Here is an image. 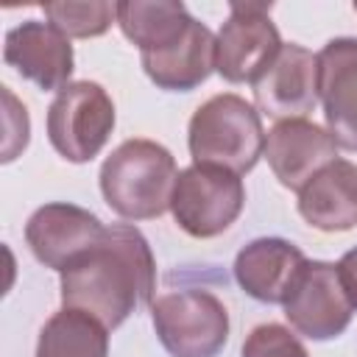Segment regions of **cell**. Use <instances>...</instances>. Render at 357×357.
<instances>
[{
  "mask_svg": "<svg viewBox=\"0 0 357 357\" xmlns=\"http://www.w3.org/2000/svg\"><path fill=\"white\" fill-rule=\"evenodd\" d=\"M337 271H340L343 287H346V293H349V298H351V304L357 310V248H351V251H346L340 257Z\"/></svg>",
  "mask_w": 357,
  "mask_h": 357,
  "instance_id": "7402d4cb",
  "label": "cell"
},
{
  "mask_svg": "<svg viewBox=\"0 0 357 357\" xmlns=\"http://www.w3.org/2000/svg\"><path fill=\"white\" fill-rule=\"evenodd\" d=\"M103 223L89 209L73 204H45L25 223V243L33 257L53 271H64L81 251L100 240Z\"/></svg>",
  "mask_w": 357,
  "mask_h": 357,
  "instance_id": "8fae6325",
  "label": "cell"
},
{
  "mask_svg": "<svg viewBox=\"0 0 357 357\" xmlns=\"http://www.w3.org/2000/svg\"><path fill=\"white\" fill-rule=\"evenodd\" d=\"M265 159L287 190H301L321 167L337 159L332 134L310 120H282L265 137Z\"/></svg>",
  "mask_w": 357,
  "mask_h": 357,
  "instance_id": "4fadbf2b",
  "label": "cell"
},
{
  "mask_svg": "<svg viewBox=\"0 0 357 357\" xmlns=\"http://www.w3.org/2000/svg\"><path fill=\"white\" fill-rule=\"evenodd\" d=\"M117 25L139 53H159L190 31L192 17L187 6L176 0H126L117 3Z\"/></svg>",
  "mask_w": 357,
  "mask_h": 357,
  "instance_id": "e0dca14e",
  "label": "cell"
},
{
  "mask_svg": "<svg viewBox=\"0 0 357 357\" xmlns=\"http://www.w3.org/2000/svg\"><path fill=\"white\" fill-rule=\"evenodd\" d=\"M301 218L321 231H349L357 226V165L335 159L298 190Z\"/></svg>",
  "mask_w": 357,
  "mask_h": 357,
  "instance_id": "9a60e30c",
  "label": "cell"
},
{
  "mask_svg": "<svg viewBox=\"0 0 357 357\" xmlns=\"http://www.w3.org/2000/svg\"><path fill=\"white\" fill-rule=\"evenodd\" d=\"M6 98V145H3V162H11L25 145H28V112L14 100L8 86H3Z\"/></svg>",
  "mask_w": 357,
  "mask_h": 357,
  "instance_id": "44dd1931",
  "label": "cell"
},
{
  "mask_svg": "<svg viewBox=\"0 0 357 357\" xmlns=\"http://www.w3.org/2000/svg\"><path fill=\"white\" fill-rule=\"evenodd\" d=\"M3 59L39 89H64L73 75V45L50 22L28 20L6 33Z\"/></svg>",
  "mask_w": 357,
  "mask_h": 357,
  "instance_id": "7c38bea8",
  "label": "cell"
},
{
  "mask_svg": "<svg viewBox=\"0 0 357 357\" xmlns=\"http://www.w3.org/2000/svg\"><path fill=\"white\" fill-rule=\"evenodd\" d=\"M156 262L148 240L128 223H112L100 240L61 271V304L117 329L131 312L153 301Z\"/></svg>",
  "mask_w": 357,
  "mask_h": 357,
  "instance_id": "6da1fadb",
  "label": "cell"
},
{
  "mask_svg": "<svg viewBox=\"0 0 357 357\" xmlns=\"http://www.w3.org/2000/svg\"><path fill=\"white\" fill-rule=\"evenodd\" d=\"M36 357H109V329L86 312L64 307L42 326Z\"/></svg>",
  "mask_w": 357,
  "mask_h": 357,
  "instance_id": "ac0fdd59",
  "label": "cell"
},
{
  "mask_svg": "<svg viewBox=\"0 0 357 357\" xmlns=\"http://www.w3.org/2000/svg\"><path fill=\"white\" fill-rule=\"evenodd\" d=\"M254 98L262 114L273 120H304L318 106V56L307 47L282 45L273 64L254 81Z\"/></svg>",
  "mask_w": 357,
  "mask_h": 357,
  "instance_id": "9c48e42d",
  "label": "cell"
},
{
  "mask_svg": "<svg viewBox=\"0 0 357 357\" xmlns=\"http://www.w3.org/2000/svg\"><path fill=\"white\" fill-rule=\"evenodd\" d=\"M243 357H310L304 343L282 324H259L243 343Z\"/></svg>",
  "mask_w": 357,
  "mask_h": 357,
  "instance_id": "ffe728a7",
  "label": "cell"
},
{
  "mask_svg": "<svg viewBox=\"0 0 357 357\" xmlns=\"http://www.w3.org/2000/svg\"><path fill=\"white\" fill-rule=\"evenodd\" d=\"M153 329L173 357H218L229 340V312L209 290H173L151 301Z\"/></svg>",
  "mask_w": 357,
  "mask_h": 357,
  "instance_id": "277c9868",
  "label": "cell"
},
{
  "mask_svg": "<svg viewBox=\"0 0 357 357\" xmlns=\"http://www.w3.org/2000/svg\"><path fill=\"white\" fill-rule=\"evenodd\" d=\"M145 75L167 92H190L209 78L215 70V36L212 31L192 20L190 31L159 53H139Z\"/></svg>",
  "mask_w": 357,
  "mask_h": 357,
  "instance_id": "2e32d148",
  "label": "cell"
},
{
  "mask_svg": "<svg viewBox=\"0 0 357 357\" xmlns=\"http://www.w3.org/2000/svg\"><path fill=\"white\" fill-rule=\"evenodd\" d=\"M307 265L301 248L282 237H259L240 248L234 259L237 284L262 304H284L296 276Z\"/></svg>",
  "mask_w": 357,
  "mask_h": 357,
  "instance_id": "5bb4252c",
  "label": "cell"
},
{
  "mask_svg": "<svg viewBox=\"0 0 357 357\" xmlns=\"http://www.w3.org/2000/svg\"><path fill=\"white\" fill-rule=\"evenodd\" d=\"M282 307L290 326L310 340H332L343 335L354 312L337 265L321 259H307Z\"/></svg>",
  "mask_w": 357,
  "mask_h": 357,
  "instance_id": "ba28073f",
  "label": "cell"
},
{
  "mask_svg": "<svg viewBox=\"0 0 357 357\" xmlns=\"http://www.w3.org/2000/svg\"><path fill=\"white\" fill-rule=\"evenodd\" d=\"M114 128V103L95 81H73L47 109V139L67 162H89Z\"/></svg>",
  "mask_w": 357,
  "mask_h": 357,
  "instance_id": "8992f818",
  "label": "cell"
},
{
  "mask_svg": "<svg viewBox=\"0 0 357 357\" xmlns=\"http://www.w3.org/2000/svg\"><path fill=\"white\" fill-rule=\"evenodd\" d=\"M271 3H231L215 36V70L229 84H254L279 56L282 36L271 22Z\"/></svg>",
  "mask_w": 357,
  "mask_h": 357,
  "instance_id": "52a82bcc",
  "label": "cell"
},
{
  "mask_svg": "<svg viewBox=\"0 0 357 357\" xmlns=\"http://www.w3.org/2000/svg\"><path fill=\"white\" fill-rule=\"evenodd\" d=\"M47 22L61 31L67 39H89V36H100L109 31L112 20L117 22V3H106V0H89V3H73V0H61V3H45L42 6Z\"/></svg>",
  "mask_w": 357,
  "mask_h": 357,
  "instance_id": "d6986e66",
  "label": "cell"
},
{
  "mask_svg": "<svg viewBox=\"0 0 357 357\" xmlns=\"http://www.w3.org/2000/svg\"><path fill=\"white\" fill-rule=\"evenodd\" d=\"M243 204L245 187L237 173L212 165H190L176 178L170 212L190 237L209 240L240 218Z\"/></svg>",
  "mask_w": 357,
  "mask_h": 357,
  "instance_id": "5b68a950",
  "label": "cell"
},
{
  "mask_svg": "<svg viewBox=\"0 0 357 357\" xmlns=\"http://www.w3.org/2000/svg\"><path fill=\"white\" fill-rule=\"evenodd\" d=\"M178 167L173 153L153 139L120 142L100 167L103 201L126 220H151L170 209Z\"/></svg>",
  "mask_w": 357,
  "mask_h": 357,
  "instance_id": "7a4b0ae2",
  "label": "cell"
},
{
  "mask_svg": "<svg viewBox=\"0 0 357 357\" xmlns=\"http://www.w3.org/2000/svg\"><path fill=\"white\" fill-rule=\"evenodd\" d=\"M187 142L192 165H212L237 176L248 173L265 153L259 112L234 92L215 95L195 109Z\"/></svg>",
  "mask_w": 357,
  "mask_h": 357,
  "instance_id": "3957f363",
  "label": "cell"
},
{
  "mask_svg": "<svg viewBox=\"0 0 357 357\" xmlns=\"http://www.w3.org/2000/svg\"><path fill=\"white\" fill-rule=\"evenodd\" d=\"M318 56V98L335 145L357 151V39H329Z\"/></svg>",
  "mask_w": 357,
  "mask_h": 357,
  "instance_id": "30bf717a",
  "label": "cell"
},
{
  "mask_svg": "<svg viewBox=\"0 0 357 357\" xmlns=\"http://www.w3.org/2000/svg\"><path fill=\"white\" fill-rule=\"evenodd\" d=\"M354 11H357V3H354Z\"/></svg>",
  "mask_w": 357,
  "mask_h": 357,
  "instance_id": "603a6c76",
  "label": "cell"
}]
</instances>
